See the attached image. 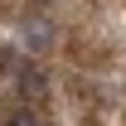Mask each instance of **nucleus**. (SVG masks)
<instances>
[{
    "label": "nucleus",
    "mask_w": 126,
    "mask_h": 126,
    "mask_svg": "<svg viewBox=\"0 0 126 126\" xmlns=\"http://www.w3.org/2000/svg\"><path fill=\"white\" fill-rule=\"evenodd\" d=\"M10 126H44V116L34 107H15V116H10Z\"/></svg>",
    "instance_id": "3"
},
{
    "label": "nucleus",
    "mask_w": 126,
    "mask_h": 126,
    "mask_svg": "<svg viewBox=\"0 0 126 126\" xmlns=\"http://www.w3.org/2000/svg\"><path fill=\"white\" fill-rule=\"evenodd\" d=\"M15 82H19V97H24L29 107L48 97V82H44V73H39V68H19V78H15Z\"/></svg>",
    "instance_id": "1"
},
{
    "label": "nucleus",
    "mask_w": 126,
    "mask_h": 126,
    "mask_svg": "<svg viewBox=\"0 0 126 126\" xmlns=\"http://www.w3.org/2000/svg\"><path fill=\"white\" fill-rule=\"evenodd\" d=\"M24 44H29L34 53H44V48L53 44V34H48V24H44V19H34V24H24Z\"/></svg>",
    "instance_id": "2"
}]
</instances>
